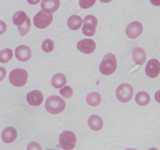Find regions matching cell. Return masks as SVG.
I'll return each instance as SVG.
<instances>
[{"label": "cell", "mask_w": 160, "mask_h": 150, "mask_svg": "<svg viewBox=\"0 0 160 150\" xmlns=\"http://www.w3.org/2000/svg\"><path fill=\"white\" fill-rule=\"evenodd\" d=\"M15 56L18 60L26 62L30 59L32 56V51L26 45H20L15 50Z\"/></svg>", "instance_id": "obj_12"}, {"label": "cell", "mask_w": 160, "mask_h": 150, "mask_svg": "<svg viewBox=\"0 0 160 150\" xmlns=\"http://www.w3.org/2000/svg\"><path fill=\"white\" fill-rule=\"evenodd\" d=\"M47 150H53V149H47Z\"/></svg>", "instance_id": "obj_35"}, {"label": "cell", "mask_w": 160, "mask_h": 150, "mask_svg": "<svg viewBox=\"0 0 160 150\" xmlns=\"http://www.w3.org/2000/svg\"><path fill=\"white\" fill-rule=\"evenodd\" d=\"M42 49L45 53H51L54 49V43L50 39H47L42 42Z\"/></svg>", "instance_id": "obj_23"}, {"label": "cell", "mask_w": 160, "mask_h": 150, "mask_svg": "<svg viewBox=\"0 0 160 150\" xmlns=\"http://www.w3.org/2000/svg\"><path fill=\"white\" fill-rule=\"evenodd\" d=\"M135 100L136 102L139 105L141 106H144V105H148L150 102V96L145 91H141V92L138 93L135 97Z\"/></svg>", "instance_id": "obj_20"}, {"label": "cell", "mask_w": 160, "mask_h": 150, "mask_svg": "<svg viewBox=\"0 0 160 150\" xmlns=\"http://www.w3.org/2000/svg\"><path fill=\"white\" fill-rule=\"evenodd\" d=\"M53 21V14L44 10H40L34 16V24L36 27L44 29L48 27Z\"/></svg>", "instance_id": "obj_6"}, {"label": "cell", "mask_w": 160, "mask_h": 150, "mask_svg": "<svg viewBox=\"0 0 160 150\" xmlns=\"http://www.w3.org/2000/svg\"><path fill=\"white\" fill-rule=\"evenodd\" d=\"M60 7L59 0H42L41 2V8L44 11L53 13L58 10Z\"/></svg>", "instance_id": "obj_14"}, {"label": "cell", "mask_w": 160, "mask_h": 150, "mask_svg": "<svg viewBox=\"0 0 160 150\" xmlns=\"http://www.w3.org/2000/svg\"><path fill=\"white\" fill-rule=\"evenodd\" d=\"M126 150H138L136 149V148H127Z\"/></svg>", "instance_id": "obj_33"}, {"label": "cell", "mask_w": 160, "mask_h": 150, "mask_svg": "<svg viewBox=\"0 0 160 150\" xmlns=\"http://www.w3.org/2000/svg\"><path fill=\"white\" fill-rule=\"evenodd\" d=\"M6 74H7V71H6L5 68L0 67V82H2L5 78Z\"/></svg>", "instance_id": "obj_28"}, {"label": "cell", "mask_w": 160, "mask_h": 150, "mask_svg": "<svg viewBox=\"0 0 160 150\" xmlns=\"http://www.w3.org/2000/svg\"><path fill=\"white\" fill-rule=\"evenodd\" d=\"M27 150H42V148H41V146H40V145L38 143L32 142L28 144Z\"/></svg>", "instance_id": "obj_26"}, {"label": "cell", "mask_w": 160, "mask_h": 150, "mask_svg": "<svg viewBox=\"0 0 160 150\" xmlns=\"http://www.w3.org/2000/svg\"><path fill=\"white\" fill-rule=\"evenodd\" d=\"M82 25V20L78 15H73L70 16L68 21V26L71 30H76L81 27Z\"/></svg>", "instance_id": "obj_18"}, {"label": "cell", "mask_w": 160, "mask_h": 150, "mask_svg": "<svg viewBox=\"0 0 160 150\" xmlns=\"http://www.w3.org/2000/svg\"><path fill=\"white\" fill-rule=\"evenodd\" d=\"M101 2H104V3H107V2H110L112 0H100Z\"/></svg>", "instance_id": "obj_32"}, {"label": "cell", "mask_w": 160, "mask_h": 150, "mask_svg": "<svg viewBox=\"0 0 160 150\" xmlns=\"http://www.w3.org/2000/svg\"><path fill=\"white\" fill-rule=\"evenodd\" d=\"M155 100H156L157 102L160 103V90H159V91H157L156 93H155Z\"/></svg>", "instance_id": "obj_30"}, {"label": "cell", "mask_w": 160, "mask_h": 150, "mask_svg": "<svg viewBox=\"0 0 160 150\" xmlns=\"http://www.w3.org/2000/svg\"><path fill=\"white\" fill-rule=\"evenodd\" d=\"M149 150H158V149H157V148H150Z\"/></svg>", "instance_id": "obj_34"}, {"label": "cell", "mask_w": 160, "mask_h": 150, "mask_svg": "<svg viewBox=\"0 0 160 150\" xmlns=\"http://www.w3.org/2000/svg\"><path fill=\"white\" fill-rule=\"evenodd\" d=\"M133 89L131 85L128 84H122L116 90V97L118 100L122 102H127L132 99Z\"/></svg>", "instance_id": "obj_7"}, {"label": "cell", "mask_w": 160, "mask_h": 150, "mask_svg": "<svg viewBox=\"0 0 160 150\" xmlns=\"http://www.w3.org/2000/svg\"><path fill=\"white\" fill-rule=\"evenodd\" d=\"M52 85L55 88H61L64 86L67 82L66 77L63 73H56L53 75V78H52Z\"/></svg>", "instance_id": "obj_19"}, {"label": "cell", "mask_w": 160, "mask_h": 150, "mask_svg": "<svg viewBox=\"0 0 160 150\" xmlns=\"http://www.w3.org/2000/svg\"><path fill=\"white\" fill-rule=\"evenodd\" d=\"M13 22L18 26L21 36L27 35L31 28V21L24 12L18 11L13 16Z\"/></svg>", "instance_id": "obj_1"}, {"label": "cell", "mask_w": 160, "mask_h": 150, "mask_svg": "<svg viewBox=\"0 0 160 150\" xmlns=\"http://www.w3.org/2000/svg\"><path fill=\"white\" fill-rule=\"evenodd\" d=\"M18 136V133L15 128L12 127L5 128L2 133V139L5 143L10 144L14 142Z\"/></svg>", "instance_id": "obj_15"}, {"label": "cell", "mask_w": 160, "mask_h": 150, "mask_svg": "<svg viewBox=\"0 0 160 150\" xmlns=\"http://www.w3.org/2000/svg\"><path fill=\"white\" fill-rule=\"evenodd\" d=\"M143 32V26L138 21H133L127 26L126 34L131 39H135L140 36Z\"/></svg>", "instance_id": "obj_9"}, {"label": "cell", "mask_w": 160, "mask_h": 150, "mask_svg": "<svg viewBox=\"0 0 160 150\" xmlns=\"http://www.w3.org/2000/svg\"><path fill=\"white\" fill-rule=\"evenodd\" d=\"M88 125L90 129L94 131H98L102 129L104 123L101 117L98 115H92L88 120Z\"/></svg>", "instance_id": "obj_16"}, {"label": "cell", "mask_w": 160, "mask_h": 150, "mask_svg": "<svg viewBox=\"0 0 160 150\" xmlns=\"http://www.w3.org/2000/svg\"><path fill=\"white\" fill-rule=\"evenodd\" d=\"M146 74L149 77L155 78L158 77L160 73V63L155 59H152L148 61L145 68Z\"/></svg>", "instance_id": "obj_11"}, {"label": "cell", "mask_w": 160, "mask_h": 150, "mask_svg": "<svg viewBox=\"0 0 160 150\" xmlns=\"http://www.w3.org/2000/svg\"><path fill=\"white\" fill-rule=\"evenodd\" d=\"M133 58L138 65H142L146 60V53L141 48H135L133 51Z\"/></svg>", "instance_id": "obj_17"}, {"label": "cell", "mask_w": 160, "mask_h": 150, "mask_svg": "<svg viewBox=\"0 0 160 150\" xmlns=\"http://www.w3.org/2000/svg\"><path fill=\"white\" fill-rule=\"evenodd\" d=\"M100 71L104 75H110L117 69V61L115 56L112 53H108L103 59L100 65Z\"/></svg>", "instance_id": "obj_3"}, {"label": "cell", "mask_w": 160, "mask_h": 150, "mask_svg": "<svg viewBox=\"0 0 160 150\" xmlns=\"http://www.w3.org/2000/svg\"><path fill=\"white\" fill-rule=\"evenodd\" d=\"M10 83L16 87H22L25 85L28 81V73L24 69H14L9 76Z\"/></svg>", "instance_id": "obj_4"}, {"label": "cell", "mask_w": 160, "mask_h": 150, "mask_svg": "<svg viewBox=\"0 0 160 150\" xmlns=\"http://www.w3.org/2000/svg\"><path fill=\"white\" fill-rule=\"evenodd\" d=\"M65 102L58 96H52L46 102V110L51 114H59L65 109Z\"/></svg>", "instance_id": "obj_2"}, {"label": "cell", "mask_w": 160, "mask_h": 150, "mask_svg": "<svg viewBox=\"0 0 160 150\" xmlns=\"http://www.w3.org/2000/svg\"><path fill=\"white\" fill-rule=\"evenodd\" d=\"M60 94L65 99H69L73 95V91H72V88L69 86H65L64 88H61L60 90Z\"/></svg>", "instance_id": "obj_24"}, {"label": "cell", "mask_w": 160, "mask_h": 150, "mask_svg": "<svg viewBox=\"0 0 160 150\" xmlns=\"http://www.w3.org/2000/svg\"><path fill=\"white\" fill-rule=\"evenodd\" d=\"M101 102V97L98 92H91L87 96V102L91 106H97Z\"/></svg>", "instance_id": "obj_21"}, {"label": "cell", "mask_w": 160, "mask_h": 150, "mask_svg": "<svg viewBox=\"0 0 160 150\" xmlns=\"http://www.w3.org/2000/svg\"><path fill=\"white\" fill-rule=\"evenodd\" d=\"M28 3L32 4V5H35V4L38 3L40 2V0H28Z\"/></svg>", "instance_id": "obj_31"}, {"label": "cell", "mask_w": 160, "mask_h": 150, "mask_svg": "<svg viewBox=\"0 0 160 150\" xmlns=\"http://www.w3.org/2000/svg\"><path fill=\"white\" fill-rule=\"evenodd\" d=\"M96 2V0H79V6L82 9H88L93 7Z\"/></svg>", "instance_id": "obj_25"}, {"label": "cell", "mask_w": 160, "mask_h": 150, "mask_svg": "<svg viewBox=\"0 0 160 150\" xmlns=\"http://www.w3.org/2000/svg\"><path fill=\"white\" fill-rule=\"evenodd\" d=\"M97 25H98L97 18L93 15H88L84 19L82 32L86 36H93L96 31Z\"/></svg>", "instance_id": "obj_8"}, {"label": "cell", "mask_w": 160, "mask_h": 150, "mask_svg": "<svg viewBox=\"0 0 160 150\" xmlns=\"http://www.w3.org/2000/svg\"><path fill=\"white\" fill-rule=\"evenodd\" d=\"M6 30H7V25L3 21H0V35L5 33Z\"/></svg>", "instance_id": "obj_27"}, {"label": "cell", "mask_w": 160, "mask_h": 150, "mask_svg": "<svg viewBox=\"0 0 160 150\" xmlns=\"http://www.w3.org/2000/svg\"><path fill=\"white\" fill-rule=\"evenodd\" d=\"M13 57V52L10 49H5L0 51V63H8Z\"/></svg>", "instance_id": "obj_22"}, {"label": "cell", "mask_w": 160, "mask_h": 150, "mask_svg": "<svg viewBox=\"0 0 160 150\" xmlns=\"http://www.w3.org/2000/svg\"><path fill=\"white\" fill-rule=\"evenodd\" d=\"M59 143L61 148L64 150H72L76 144V137L72 131H63L59 137Z\"/></svg>", "instance_id": "obj_5"}, {"label": "cell", "mask_w": 160, "mask_h": 150, "mask_svg": "<svg viewBox=\"0 0 160 150\" xmlns=\"http://www.w3.org/2000/svg\"><path fill=\"white\" fill-rule=\"evenodd\" d=\"M77 48L84 54H91L96 49V43L92 39H83L78 42Z\"/></svg>", "instance_id": "obj_10"}, {"label": "cell", "mask_w": 160, "mask_h": 150, "mask_svg": "<svg viewBox=\"0 0 160 150\" xmlns=\"http://www.w3.org/2000/svg\"><path fill=\"white\" fill-rule=\"evenodd\" d=\"M27 100L30 105H33V106H38L42 104V101H43V96L40 91L35 90L28 94Z\"/></svg>", "instance_id": "obj_13"}, {"label": "cell", "mask_w": 160, "mask_h": 150, "mask_svg": "<svg viewBox=\"0 0 160 150\" xmlns=\"http://www.w3.org/2000/svg\"><path fill=\"white\" fill-rule=\"evenodd\" d=\"M152 5L155 7H159L160 6V0H150Z\"/></svg>", "instance_id": "obj_29"}]
</instances>
